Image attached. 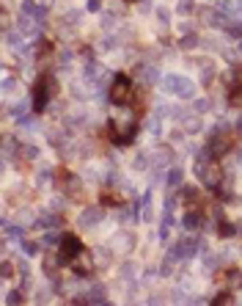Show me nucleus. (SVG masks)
<instances>
[{
  "label": "nucleus",
  "mask_w": 242,
  "mask_h": 306,
  "mask_svg": "<svg viewBox=\"0 0 242 306\" xmlns=\"http://www.w3.org/2000/svg\"><path fill=\"white\" fill-rule=\"evenodd\" d=\"M231 105H242V86L231 88Z\"/></svg>",
  "instance_id": "nucleus-27"
},
{
  "label": "nucleus",
  "mask_w": 242,
  "mask_h": 306,
  "mask_svg": "<svg viewBox=\"0 0 242 306\" xmlns=\"http://www.w3.org/2000/svg\"><path fill=\"white\" fill-rule=\"evenodd\" d=\"M110 246H113L116 251H129L135 246V237L129 232H116L113 237H110Z\"/></svg>",
  "instance_id": "nucleus-8"
},
{
  "label": "nucleus",
  "mask_w": 242,
  "mask_h": 306,
  "mask_svg": "<svg viewBox=\"0 0 242 306\" xmlns=\"http://www.w3.org/2000/svg\"><path fill=\"white\" fill-rule=\"evenodd\" d=\"M99 221H102V210H99V207H86L80 213V226L83 229H94Z\"/></svg>",
  "instance_id": "nucleus-7"
},
{
  "label": "nucleus",
  "mask_w": 242,
  "mask_h": 306,
  "mask_svg": "<svg viewBox=\"0 0 242 306\" xmlns=\"http://www.w3.org/2000/svg\"><path fill=\"white\" fill-rule=\"evenodd\" d=\"M22 251H25L28 257H33V254H36L39 249H36V243H31V240H25V243H22Z\"/></svg>",
  "instance_id": "nucleus-30"
},
{
  "label": "nucleus",
  "mask_w": 242,
  "mask_h": 306,
  "mask_svg": "<svg viewBox=\"0 0 242 306\" xmlns=\"http://www.w3.org/2000/svg\"><path fill=\"white\" fill-rule=\"evenodd\" d=\"M63 191H66L69 196H80V179L77 176H66V179H63Z\"/></svg>",
  "instance_id": "nucleus-13"
},
{
  "label": "nucleus",
  "mask_w": 242,
  "mask_h": 306,
  "mask_svg": "<svg viewBox=\"0 0 242 306\" xmlns=\"http://www.w3.org/2000/svg\"><path fill=\"white\" fill-rule=\"evenodd\" d=\"M110 99H113L116 105H127L129 99H132V86H129V78L119 75V78L113 80V88H110Z\"/></svg>",
  "instance_id": "nucleus-2"
},
{
  "label": "nucleus",
  "mask_w": 242,
  "mask_h": 306,
  "mask_svg": "<svg viewBox=\"0 0 242 306\" xmlns=\"http://www.w3.org/2000/svg\"><path fill=\"white\" fill-rule=\"evenodd\" d=\"M119 42H121V36H105L102 42H99V47H102V50H116Z\"/></svg>",
  "instance_id": "nucleus-21"
},
{
  "label": "nucleus",
  "mask_w": 242,
  "mask_h": 306,
  "mask_svg": "<svg viewBox=\"0 0 242 306\" xmlns=\"http://www.w3.org/2000/svg\"><path fill=\"white\" fill-rule=\"evenodd\" d=\"M9 276H11V265L3 262V279H9Z\"/></svg>",
  "instance_id": "nucleus-43"
},
{
  "label": "nucleus",
  "mask_w": 242,
  "mask_h": 306,
  "mask_svg": "<svg viewBox=\"0 0 242 306\" xmlns=\"http://www.w3.org/2000/svg\"><path fill=\"white\" fill-rule=\"evenodd\" d=\"M17 86H20V83H17L14 78H6V80H3V91H6V94H14Z\"/></svg>",
  "instance_id": "nucleus-28"
},
{
  "label": "nucleus",
  "mask_w": 242,
  "mask_h": 306,
  "mask_svg": "<svg viewBox=\"0 0 242 306\" xmlns=\"http://www.w3.org/2000/svg\"><path fill=\"white\" fill-rule=\"evenodd\" d=\"M201 226V215H196V213H190L185 218V229H190V232H196V229Z\"/></svg>",
  "instance_id": "nucleus-18"
},
{
  "label": "nucleus",
  "mask_w": 242,
  "mask_h": 306,
  "mask_svg": "<svg viewBox=\"0 0 242 306\" xmlns=\"http://www.w3.org/2000/svg\"><path fill=\"white\" fill-rule=\"evenodd\" d=\"M179 11H182V14H190V11H193L190 0H182V3H179Z\"/></svg>",
  "instance_id": "nucleus-37"
},
{
  "label": "nucleus",
  "mask_w": 242,
  "mask_h": 306,
  "mask_svg": "<svg viewBox=\"0 0 242 306\" xmlns=\"http://www.w3.org/2000/svg\"><path fill=\"white\" fill-rule=\"evenodd\" d=\"M160 273H163V276H171V273H174V260H171V257L160 265Z\"/></svg>",
  "instance_id": "nucleus-29"
},
{
  "label": "nucleus",
  "mask_w": 242,
  "mask_h": 306,
  "mask_svg": "<svg viewBox=\"0 0 242 306\" xmlns=\"http://www.w3.org/2000/svg\"><path fill=\"white\" fill-rule=\"evenodd\" d=\"M99 6H102V0H88V11H99Z\"/></svg>",
  "instance_id": "nucleus-40"
},
{
  "label": "nucleus",
  "mask_w": 242,
  "mask_h": 306,
  "mask_svg": "<svg viewBox=\"0 0 242 306\" xmlns=\"http://www.w3.org/2000/svg\"><path fill=\"white\" fill-rule=\"evenodd\" d=\"M143 78L149 80V83H157V80H160V69L157 67H143Z\"/></svg>",
  "instance_id": "nucleus-19"
},
{
  "label": "nucleus",
  "mask_w": 242,
  "mask_h": 306,
  "mask_svg": "<svg viewBox=\"0 0 242 306\" xmlns=\"http://www.w3.org/2000/svg\"><path fill=\"white\" fill-rule=\"evenodd\" d=\"M168 163H171V149H157L154 155H151V166L163 168V166H168Z\"/></svg>",
  "instance_id": "nucleus-11"
},
{
  "label": "nucleus",
  "mask_w": 242,
  "mask_h": 306,
  "mask_svg": "<svg viewBox=\"0 0 242 306\" xmlns=\"http://www.w3.org/2000/svg\"><path fill=\"white\" fill-rule=\"evenodd\" d=\"M135 276H138V268H135L132 262L121 265V279H135Z\"/></svg>",
  "instance_id": "nucleus-23"
},
{
  "label": "nucleus",
  "mask_w": 242,
  "mask_h": 306,
  "mask_svg": "<svg viewBox=\"0 0 242 306\" xmlns=\"http://www.w3.org/2000/svg\"><path fill=\"white\" fill-rule=\"evenodd\" d=\"M226 31L231 33L234 39H242V20H231V22L226 25Z\"/></svg>",
  "instance_id": "nucleus-17"
},
{
  "label": "nucleus",
  "mask_w": 242,
  "mask_h": 306,
  "mask_svg": "<svg viewBox=\"0 0 242 306\" xmlns=\"http://www.w3.org/2000/svg\"><path fill=\"white\" fill-rule=\"evenodd\" d=\"M237 160H239V168H242V155H239V157H237Z\"/></svg>",
  "instance_id": "nucleus-45"
},
{
  "label": "nucleus",
  "mask_w": 242,
  "mask_h": 306,
  "mask_svg": "<svg viewBox=\"0 0 242 306\" xmlns=\"http://www.w3.org/2000/svg\"><path fill=\"white\" fill-rule=\"evenodd\" d=\"M146 130H149V133H151V138H154V135H157V133H160V116H157V113H154V116H151V119H149V121H146Z\"/></svg>",
  "instance_id": "nucleus-22"
},
{
  "label": "nucleus",
  "mask_w": 242,
  "mask_h": 306,
  "mask_svg": "<svg viewBox=\"0 0 242 306\" xmlns=\"http://www.w3.org/2000/svg\"><path fill=\"white\" fill-rule=\"evenodd\" d=\"M228 146H231V138H228V135H223V133H217V127H215V135H212V141H209V149H212V155H215V157L226 155V152H228Z\"/></svg>",
  "instance_id": "nucleus-5"
},
{
  "label": "nucleus",
  "mask_w": 242,
  "mask_h": 306,
  "mask_svg": "<svg viewBox=\"0 0 242 306\" xmlns=\"http://www.w3.org/2000/svg\"><path fill=\"white\" fill-rule=\"evenodd\" d=\"M58 223H61V218H58L55 213H44V215H39V226H44V229H55Z\"/></svg>",
  "instance_id": "nucleus-14"
},
{
  "label": "nucleus",
  "mask_w": 242,
  "mask_h": 306,
  "mask_svg": "<svg viewBox=\"0 0 242 306\" xmlns=\"http://www.w3.org/2000/svg\"><path fill=\"white\" fill-rule=\"evenodd\" d=\"M6 303H22V295L20 292H11V295H6Z\"/></svg>",
  "instance_id": "nucleus-34"
},
{
  "label": "nucleus",
  "mask_w": 242,
  "mask_h": 306,
  "mask_svg": "<svg viewBox=\"0 0 242 306\" xmlns=\"http://www.w3.org/2000/svg\"><path fill=\"white\" fill-rule=\"evenodd\" d=\"M55 243L61 246V240H58L55 234H47V237H44V246H55Z\"/></svg>",
  "instance_id": "nucleus-39"
},
{
  "label": "nucleus",
  "mask_w": 242,
  "mask_h": 306,
  "mask_svg": "<svg viewBox=\"0 0 242 306\" xmlns=\"http://www.w3.org/2000/svg\"><path fill=\"white\" fill-rule=\"evenodd\" d=\"M163 86L168 94H176V97H182V99H190L193 94H196V83H193L190 78H182V75H165Z\"/></svg>",
  "instance_id": "nucleus-1"
},
{
  "label": "nucleus",
  "mask_w": 242,
  "mask_h": 306,
  "mask_svg": "<svg viewBox=\"0 0 242 306\" xmlns=\"http://www.w3.org/2000/svg\"><path fill=\"white\" fill-rule=\"evenodd\" d=\"M132 121H135V113L127 108H121L119 113L113 116V121H110V127H113L116 133H124V130H132Z\"/></svg>",
  "instance_id": "nucleus-4"
},
{
  "label": "nucleus",
  "mask_w": 242,
  "mask_h": 306,
  "mask_svg": "<svg viewBox=\"0 0 242 306\" xmlns=\"http://www.w3.org/2000/svg\"><path fill=\"white\" fill-rule=\"evenodd\" d=\"M22 152L28 155V160H36V157H39V149H36V146H25Z\"/></svg>",
  "instance_id": "nucleus-32"
},
{
  "label": "nucleus",
  "mask_w": 242,
  "mask_h": 306,
  "mask_svg": "<svg viewBox=\"0 0 242 306\" xmlns=\"http://www.w3.org/2000/svg\"><path fill=\"white\" fill-rule=\"evenodd\" d=\"M146 157H149V155H138V157H135V168H146V166H149Z\"/></svg>",
  "instance_id": "nucleus-33"
},
{
  "label": "nucleus",
  "mask_w": 242,
  "mask_h": 306,
  "mask_svg": "<svg viewBox=\"0 0 242 306\" xmlns=\"http://www.w3.org/2000/svg\"><path fill=\"white\" fill-rule=\"evenodd\" d=\"M196 44H198L196 36H185V39H182V47H185V50H193Z\"/></svg>",
  "instance_id": "nucleus-31"
},
{
  "label": "nucleus",
  "mask_w": 242,
  "mask_h": 306,
  "mask_svg": "<svg viewBox=\"0 0 242 306\" xmlns=\"http://www.w3.org/2000/svg\"><path fill=\"white\" fill-rule=\"evenodd\" d=\"M20 218H22V221H33V213H28V210H22V213H20Z\"/></svg>",
  "instance_id": "nucleus-42"
},
{
  "label": "nucleus",
  "mask_w": 242,
  "mask_h": 306,
  "mask_svg": "<svg viewBox=\"0 0 242 306\" xmlns=\"http://www.w3.org/2000/svg\"><path fill=\"white\" fill-rule=\"evenodd\" d=\"M86 301L88 303H105L108 301V290L102 284H94L91 290H86Z\"/></svg>",
  "instance_id": "nucleus-9"
},
{
  "label": "nucleus",
  "mask_w": 242,
  "mask_h": 306,
  "mask_svg": "<svg viewBox=\"0 0 242 306\" xmlns=\"http://www.w3.org/2000/svg\"><path fill=\"white\" fill-rule=\"evenodd\" d=\"M234 232H237V229H234V226H231V223H228V221H226V223H223V226H220V234H226V237H228V234H234Z\"/></svg>",
  "instance_id": "nucleus-35"
},
{
  "label": "nucleus",
  "mask_w": 242,
  "mask_h": 306,
  "mask_svg": "<svg viewBox=\"0 0 242 306\" xmlns=\"http://www.w3.org/2000/svg\"><path fill=\"white\" fill-rule=\"evenodd\" d=\"M182 125H185L187 133H198L201 130V119H198V116H182Z\"/></svg>",
  "instance_id": "nucleus-15"
},
{
  "label": "nucleus",
  "mask_w": 242,
  "mask_h": 306,
  "mask_svg": "<svg viewBox=\"0 0 242 306\" xmlns=\"http://www.w3.org/2000/svg\"><path fill=\"white\" fill-rule=\"evenodd\" d=\"M129 3H138V0H129Z\"/></svg>",
  "instance_id": "nucleus-46"
},
{
  "label": "nucleus",
  "mask_w": 242,
  "mask_h": 306,
  "mask_svg": "<svg viewBox=\"0 0 242 306\" xmlns=\"http://www.w3.org/2000/svg\"><path fill=\"white\" fill-rule=\"evenodd\" d=\"M36 3H39V6H44V9H50V6H52V0H36Z\"/></svg>",
  "instance_id": "nucleus-44"
},
{
  "label": "nucleus",
  "mask_w": 242,
  "mask_h": 306,
  "mask_svg": "<svg viewBox=\"0 0 242 306\" xmlns=\"http://www.w3.org/2000/svg\"><path fill=\"white\" fill-rule=\"evenodd\" d=\"M44 270H47V273H55V270H58V257H47V260H44Z\"/></svg>",
  "instance_id": "nucleus-25"
},
{
  "label": "nucleus",
  "mask_w": 242,
  "mask_h": 306,
  "mask_svg": "<svg viewBox=\"0 0 242 306\" xmlns=\"http://www.w3.org/2000/svg\"><path fill=\"white\" fill-rule=\"evenodd\" d=\"M80 240L74 237V234H63L61 237V260H74V257L80 254Z\"/></svg>",
  "instance_id": "nucleus-3"
},
{
  "label": "nucleus",
  "mask_w": 242,
  "mask_h": 306,
  "mask_svg": "<svg viewBox=\"0 0 242 306\" xmlns=\"http://www.w3.org/2000/svg\"><path fill=\"white\" fill-rule=\"evenodd\" d=\"M209 99H196V105H193V108H196V113H206V110H209Z\"/></svg>",
  "instance_id": "nucleus-26"
},
{
  "label": "nucleus",
  "mask_w": 242,
  "mask_h": 306,
  "mask_svg": "<svg viewBox=\"0 0 242 306\" xmlns=\"http://www.w3.org/2000/svg\"><path fill=\"white\" fill-rule=\"evenodd\" d=\"M165 182H168V188H179L182 185V168L174 166L171 171H165Z\"/></svg>",
  "instance_id": "nucleus-12"
},
{
  "label": "nucleus",
  "mask_w": 242,
  "mask_h": 306,
  "mask_svg": "<svg viewBox=\"0 0 242 306\" xmlns=\"http://www.w3.org/2000/svg\"><path fill=\"white\" fill-rule=\"evenodd\" d=\"M102 28L105 31H113L116 28V14H102Z\"/></svg>",
  "instance_id": "nucleus-24"
},
{
  "label": "nucleus",
  "mask_w": 242,
  "mask_h": 306,
  "mask_svg": "<svg viewBox=\"0 0 242 306\" xmlns=\"http://www.w3.org/2000/svg\"><path fill=\"white\" fill-rule=\"evenodd\" d=\"M50 182H52V171H47V168H44V171L36 174V185H39V188H47Z\"/></svg>",
  "instance_id": "nucleus-20"
},
{
  "label": "nucleus",
  "mask_w": 242,
  "mask_h": 306,
  "mask_svg": "<svg viewBox=\"0 0 242 306\" xmlns=\"http://www.w3.org/2000/svg\"><path fill=\"white\" fill-rule=\"evenodd\" d=\"M228 287H231V290H239L242 287V270H228Z\"/></svg>",
  "instance_id": "nucleus-16"
},
{
  "label": "nucleus",
  "mask_w": 242,
  "mask_h": 306,
  "mask_svg": "<svg viewBox=\"0 0 242 306\" xmlns=\"http://www.w3.org/2000/svg\"><path fill=\"white\" fill-rule=\"evenodd\" d=\"M91 268H94V260L80 251V254L74 257V270H77V273H91Z\"/></svg>",
  "instance_id": "nucleus-10"
},
{
  "label": "nucleus",
  "mask_w": 242,
  "mask_h": 306,
  "mask_svg": "<svg viewBox=\"0 0 242 306\" xmlns=\"http://www.w3.org/2000/svg\"><path fill=\"white\" fill-rule=\"evenodd\" d=\"M17 268H20V273H22V276H28V270H31L25 260H17Z\"/></svg>",
  "instance_id": "nucleus-38"
},
{
  "label": "nucleus",
  "mask_w": 242,
  "mask_h": 306,
  "mask_svg": "<svg viewBox=\"0 0 242 306\" xmlns=\"http://www.w3.org/2000/svg\"><path fill=\"white\" fill-rule=\"evenodd\" d=\"M157 17H160L163 22H168V9H157Z\"/></svg>",
  "instance_id": "nucleus-41"
},
{
  "label": "nucleus",
  "mask_w": 242,
  "mask_h": 306,
  "mask_svg": "<svg viewBox=\"0 0 242 306\" xmlns=\"http://www.w3.org/2000/svg\"><path fill=\"white\" fill-rule=\"evenodd\" d=\"M215 303H234V298L228 295V292H223V295H217V298H215Z\"/></svg>",
  "instance_id": "nucleus-36"
},
{
  "label": "nucleus",
  "mask_w": 242,
  "mask_h": 306,
  "mask_svg": "<svg viewBox=\"0 0 242 306\" xmlns=\"http://www.w3.org/2000/svg\"><path fill=\"white\" fill-rule=\"evenodd\" d=\"M47 99H50V83H36V88H33V110H44V105H47Z\"/></svg>",
  "instance_id": "nucleus-6"
}]
</instances>
